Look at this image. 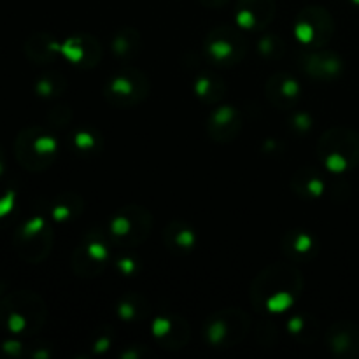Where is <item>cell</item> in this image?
Returning <instances> with one entry per match:
<instances>
[{
    "label": "cell",
    "mask_w": 359,
    "mask_h": 359,
    "mask_svg": "<svg viewBox=\"0 0 359 359\" xmlns=\"http://www.w3.org/2000/svg\"><path fill=\"white\" fill-rule=\"evenodd\" d=\"M319 158L332 172H344L359 165V135L353 130L332 128L321 137Z\"/></svg>",
    "instance_id": "2"
},
{
    "label": "cell",
    "mask_w": 359,
    "mask_h": 359,
    "mask_svg": "<svg viewBox=\"0 0 359 359\" xmlns=\"http://www.w3.org/2000/svg\"><path fill=\"white\" fill-rule=\"evenodd\" d=\"M151 228V216L140 207L121 209L109 223V237L116 244L137 245L147 237Z\"/></svg>",
    "instance_id": "6"
},
{
    "label": "cell",
    "mask_w": 359,
    "mask_h": 359,
    "mask_svg": "<svg viewBox=\"0 0 359 359\" xmlns=\"http://www.w3.org/2000/svg\"><path fill=\"white\" fill-rule=\"evenodd\" d=\"M333 30H335V25H333L332 16L323 7H307L298 14L297 23H294V34L298 41L312 48L326 44L333 35Z\"/></svg>",
    "instance_id": "7"
},
{
    "label": "cell",
    "mask_w": 359,
    "mask_h": 359,
    "mask_svg": "<svg viewBox=\"0 0 359 359\" xmlns=\"http://www.w3.org/2000/svg\"><path fill=\"white\" fill-rule=\"evenodd\" d=\"M144 304H140V298L137 297L135 300H130V298H125V300L119 304V316H121V319H126V321H130V319H137V316L140 318V314H137V311H140V307H142Z\"/></svg>",
    "instance_id": "24"
},
{
    "label": "cell",
    "mask_w": 359,
    "mask_h": 359,
    "mask_svg": "<svg viewBox=\"0 0 359 359\" xmlns=\"http://www.w3.org/2000/svg\"><path fill=\"white\" fill-rule=\"evenodd\" d=\"M302 65L309 76L318 77V79H333L342 70V62L339 56L328 51L305 53Z\"/></svg>",
    "instance_id": "14"
},
{
    "label": "cell",
    "mask_w": 359,
    "mask_h": 359,
    "mask_svg": "<svg viewBox=\"0 0 359 359\" xmlns=\"http://www.w3.org/2000/svg\"><path fill=\"white\" fill-rule=\"evenodd\" d=\"M23 161L25 167L32 168V170H41V168L48 167L53 161L56 153V140L49 133L42 132V130H30L21 135L20 144H18V154Z\"/></svg>",
    "instance_id": "9"
},
{
    "label": "cell",
    "mask_w": 359,
    "mask_h": 359,
    "mask_svg": "<svg viewBox=\"0 0 359 359\" xmlns=\"http://www.w3.org/2000/svg\"><path fill=\"white\" fill-rule=\"evenodd\" d=\"M276 13L273 0H238L235 20L242 28L262 30L272 21Z\"/></svg>",
    "instance_id": "10"
},
{
    "label": "cell",
    "mask_w": 359,
    "mask_h": 359,
    "mask_svg": "<svg viewBox=\"0 0 359 359\" xmlns=\"http://www.w3.org/2000/svg\"><path fill=\"white\" fill-rule=\"evenodd\" d=\"M328 346L337 356L356 358L359 354V330L351 323H337L328 332Z\"/></svg>",
    "instance_id": "13"
},
{
    "label": "cell",
    "mask_w": 359,
    "mask_h": 359,
    "mask_svg": "<svg viewBox=\"0 0 359 359\" xmlns=\"http://www.w3.org/2000/svg\"><path fill=\"white\" fill-rule=\"evenodd\" d=\"M304 287L302 273L290 263H276L263 270L251 286V300L256 311L284 312L297 302Z\"/></svg>",
    "instance_id": "1"
},
{
    "label": "cell",
    "mask_w": 359,
    "mask_h": 359,
    "mask_svg": "<svg viewBox=\"0 0 359 359\" xmlns=\"http://www.w3.org/2000/svg\"><path fill=\"white\" fill-rule=\"evenodd\" d=\"M83 209V202L77 195H65L55 207H53V216L58 221H69L74 216L81 212Z\"/></svg>",
    "instance_id": "22"
},
{
    "label": "cell",
    "mask_w": 359,
    "mask_h": 359,
    "mask_svg": "<svg viewBox=\"0 0 359 359\" xmlns=\"http://www.w3.org/2000/svg\"><path fill=\"white\" fill-rule=\"evenodd\" d=\"M165 242L168 249L175 252H189L196 244V235L191 228L181 221H172L168 228H165Z\"/></svg>",
    "instance_id": "17"
},
{
    "label": "cell",
    "mask_w": 359,
    "mask_h": 359,
    "mask_svg": "<svg viewBox=\"0 0 359 359\" xmlns=\"http://www.w3.org/2000/svg\"><path fill=\"white\" fill-rule=\"evenodd\" d=\"M241 114L231 105H221L210 114L209 133L217 142H230L241 132Z\"/></svg>",
    "instance_id": "11"
},
{
    "label": "cell",
    "mask_w": 359,
    "mask_h": 359,
    "mask_svg": "<svg viewBox=\"0 0 359 359\" xmlns=\"http://www.w3.org/2000/svg\"><path fill=\"white\" fill-rule=\"evenodd\" d=\"M293 186L298 195L304 196H319L325 189L321 175L316 174L312 168H302L300 172H297L293 179Z\"/></svg>",
    "instance_id": "19"
},
{
    "label": "cell",
    "mask_w": 359,
    "mask_h": 359,
    "mask_svg": "<svg viewBox=\"0 0 359 359\" xmlns=\"http://www.w3.org/2000/svg\"><path fill=\"white\" fill-rule=\"evenodd\" d=\"M266 97L273 105L280 109H290L297 104L302 95V88L294 77L287 74H276L266 83Z\"/></svg>",
    "instance_id": "12"
},
{
    "label": "cell",
    "mask_w": 359,
    "mask_h": 359,
    "mask_svg": "<svg viewBox=\"0 0 359 359\" xmlns=\"http://www.w3.org/2000/svg\"><path fill=\"white\" fill-rule=\"evenodd\" d=\"M354 2H356V4H359V0H354Z\"/></svg>",
    "instance_id": "27"
},
{
    "label": "cell",
    "mask_w": 359,
    "mask_h": 359,
    "mask_svg": "<svg viewBox=\"0 0 359 359\" xmlns=\"http://www.w3.org/2000/svg\"><path fill=\"white\" fill-rule=\"evenodd\" d=\"M207 56L212 63L221 67H231L242 62L248 49L244 35L231 27H217L205 39Z\"/></svg>",
    "instance_id": "4"
},
{
    "label": "cell",
    "mask_w": 359,
    "mask_h": 359,
    "mask_svg": "<svg viewBox=\"0 0 359 359\" xmlns=\"http://www.w3.org/2000/svg\"><path fill=\"white\" fill-rule=\"evenodd\" d=\"M196 95L209 104L219 100L223 97V84L216 76H200L195 83Z\"/></svg>",
    "instance_id": "20"
},
{
    "label": "cell",
    "mask_w": 359,
    "mask_h": 359,
    "mask_svg": "<svg viewBox=\"0 0 359 359\" xmlns=\"http://www.w3.org/2000/svg\"><path fill=\"white\" fill-rule=\"evenodd\" d=\"M249 332V318L237 309H226L207 321L205 339L214 347H231L241 342Z\"/></svg>",
    "instance_id": "3"
},
{
    "label": "cell",
    "mask_w": 359,
    "mask_h": 359,
    "mask_svg": "<svg viewBox=\"0 0 359 359\" xmlns=\"http://www.w3.org/2000/svg\"><path fill=\"white\" fill-rule=\"evenodd\" d=\"M154 335L161 344L167 346L182 347L188 340V326L184 319L179 318H158L153 325Z\"/></svg>",
    "instance_id": "16"
},
{
    "label": "cell",
    "mask_w": 359,
    "mask_h": 359,
    "mask_svg": "<svg viewBox=\"0 0 359 359\" xmlns=\"http://www.w3.org/2000/svg\"><path fill=\"white\" fill-rule=\"evenodd\" d=\"M111 258V244L104 238V233L88 235L86 241L76 249L72 265L81 276H98Z\"/></svg>",
    "instance_id": "8"
},
{
    "label": "cell",
    "mask_w": 359,
    "mask_h": 359,
    "mask_svg": "<svg viewBox=\"0 0 359 359\" xmlns=\"http://www.w3.org/2000/svg\"><path fill=\"white\" fill-rule=\"evenodd\" d=\"M200 2L207 7H219V6H224L228 0H200Z\"/></svg>",
    "instance_id": "26"
},
{
    "label": "cell",
    "mask_w": 359,
    "mask_h": 359,
    "mask_svg": "<svg viewBox=\"0 0 359 359\" xmlns=\"http://www.w3.org/2000/svg\"><path fill=\"white\" fill-rule=\"evenodd\" d=\"M137 44H139V35L133 30H130V28H125L119 34H116L114 41H112L114 53L121 56V58H128V56L135 55Z\"/></svg>",
    "instance_id": "21"
},
{
    "label": "cell",
    "mask_w": 359,
    "mask_h": 359,
    "mask_svg": "<svg viewBox=\"0 0 359 359\" xmlns=\"http://www.w3.org/2000/svg\"><path fill=\"white\" fill-rule=\"evenodd\" d=\"M283 249L290 259H305L316 251V241L305 231H291L284 237Z\"/></svg>",
    "instance_id": "18"
},
{
    "label": "cell",
    "mask_w": 359,
    "mask_h": 359,
    "mask_svg": "<svg viewBox=\"0 0 359 359\" xmlns=\"http://www.w3.org/2000/svg\"><path fill=\"white\" fill-rule=\"evenodd\" d=\"M283 42L279 39H276L273 35H269V37H263L259 41V51H262L263 56H279L283 55Z\"/></svg>",
    "instance_id": "23"
},
{
    "label": "cell",
    "mask_w": 359,
    "mask_h": 359,
    "mask_svg": "<svg viewBox=\"0 0 359 359\" xmlns=\"http://www.w3.org/2000/svg\"><path fill=\"white\" fill-rule=\"evenodd\" d=\"M67 58L79 67H91L100 60V46L90 35H81V37L70 39L62 49Z\"/></svg>",
    "instance_id": "15"
},
{
    "label": "cell",
    "mask_w": 359,
    "mask_h": 359,
    "mask_svg": "<svg viewBox=\"0 0 359 359\" xmlns=\"http://www.w3.org/2000/svg\"><path fill=\"white\" fill-rule=\"evenodd\" d=\"M76 144H77V147H79V149L86 151L88 147H91L95 144V137H91V133H77Z\"/></svg>",
    "instance_id": "25"
},
{
    "label": "cell",
    "mask_w": 359,
    "mask_h": 359,
    "mask_svg": "<svg viewBox=\"0 0 359 359\" xmlns=\"http://www.w3.org/2000/svg\"><path fill=\"white\" fill-rule=\"evenodd\" d=\"M104 91L111 104L118 105V107H130V105L139 104L147 97L149 81L140 70L123 69L112 77H109Z\"/></svg>",
    "instance_id": "5"
}]
</instances>
